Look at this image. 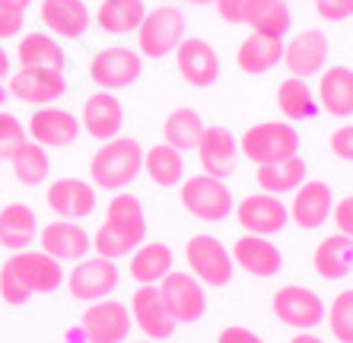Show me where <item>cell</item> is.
<instances>
[{"mask_svg":"<svg viewBox=\"0 0 353 343\" xmlns=\"http://www.w3.org/2000/svg\"><path fill=\"white\" fill-rule=\"evenodd\" d=\"M312 267L321 280L337 283L353 273V238L341 236V232H331L315 245L312 251Z\"/></svg>","mask_w":353,"mask_h":343,"instance_id":"83f0119b","label":"cell"},{"mask_svg":"<svg viewBox=\"0 0 353 343\" xmlns=\"http://www.w3.org/2000/svg\"><path fill=\"white\" fill-rule=\"evenodd\" d=\"M80 127L90 134L92 140L105 143V140L118 137L124 127V105L115 92L96 90L92 96H86L80 112Z\"/></svg>","mask_w":353,"mask_h":343,"instance_id":"44dd1931","label":"cell"},{"mask_svg":"<svg viewBox=\"0 0 353 343\" xmlns=\"http://www.w3.org/2000/svg\"><path fill=\"white\" fill-rule=\"evenodd\" d=\"M80 118L67 108L58 105H41L29 118V140L41 143L45 149H64L70 143H77L80 137Z\"/></svg>","mask_w":353,"mask_h":343,"instance_id":"e0dca14e","label":"cell"},{"mask_svg":"<svg viewBox=\"0 0 353 343\" xmlns=\"http://www.w3.org/2000/svg\"><path fill=\"white\" fill-rule=\"evenodd\" d=\"M124 343H153V340H124Z\"/></svg>","mask_w":353,"mask_h":343,"instance_id":"816d5d0a","label":"cell"},{"mask_svg":"<svg viewBox=\"0 0 353 343\" xmlns=\"http://www.w3.org/2000/svg\"><path fill=\"white\" fill-rule=\"evenodd\" d=\"M239 140L232 137L230 127H220V124H210L201 134V143H197V163L201 172L210 175V178L226 181L236 172L239 165Z\"/></svg>","mask_w":353,"mask_h":343,"instance_id":"2e32d148","label":"cell"},{"mask_svg":"<svg viewBox=\"0 0 353 343\" xmlns=\"http://www.w3.org/2000/svg\"><path fill=\"white\" fill-rule=\"evenodd\" d=\"M140 172H143V147L134 137H121V134L99 143V149L90 159L92 185L102 191H112V194L134 185Z\"/></svg>","mask_w":353,"mask_h":343,"instance_id":"3957f363","label":"cell"},{"mask_svg":"<svg viewBox=\"0 0 353 343\" xmlns=\"http://www.w3.org/2000/svg\"><path fill=\"white\" fill-rule=\"evenodd\" d=\"M23 23H26V13H17V10L0 7V41L13 39V35L23 32Z\"/></svg>","mask_w":353,"mask_h":343,"instance_id":"f6af8a7d","label":"cell"},{"mask_svg":"<svg viewBox=\"0 0 353 343\" xmlns=\"http://www.w3.org/2000/svg\"><path fill=\"white\" fill-rule=\"evenodd\" d=\"M312 3L325 23H344L353 17V0H312Z\"/></svg>","mask_w":353,"mask_h":343,"instance_id":"b9f144b4","label":"cell"},{"mask_svg":"<svg viewBox=\"0 0 353 343\" xmlns=\"http://www.w3.org/2000/svg\"><path fill=\"white\" fill-rule=\"evenodd\" d=\"M131 309L118 299H99L90 302L80 318V331L90 343H124L131 334Z\"/></svg>","mask_w":353,"mask_h":343,"instance_id":"8fae6325","label":"cell"},{"mask_svg":"<svg viewBox=\"0 0 353 343\" xmlns=\"http://www.w3.org/2000/svg\"><path fill=\"white\" fill-rule=\"evenodd\" d=\"M0 163H3V159H0Z\"/></svg>","mask_w":353,"mask_h":343,"instance_id":"f5cc1de1","label":"cell"},{"mask_svg":"<svg viewBox=\"0 0 353 343\" xmlns=\"http://www.w3.org/2000/svg\"><path fill=\"white\" fill-rule=\"evenodd\" d=\"M283 39H271V35H261V32H248L242 39L236 51V64L242 74H252V76H261V74H271L274 67L283 61Z\"/></svg>","mask_w":353,"mask_h":343,"instance_id":"f546056e","label":"cell"},{"mask_svg":"<svg viewBox=\"0 0 353 343\" xmlns=\"http://www.w3.org/2000/svg\"><path fill=\"white\" fill-rule=\"evenodd\" d=\"M185 264H188V273H194L204 286H226L232 280V251L223 245L216 236H191L185 242Z\"/></svg>","mask_w":353,"mask_h":343,"instance_id":"52a82bcc","label":"cell"},{"mask_svg":"<svg viewBox=\"0 0 353 343\" xmlns=\"http://www.w3.org/2000/svg\"><path fill=\"white\" fill-rule=\"evenodd\" d=\"M179 197H181V207L201 222H223L236 210V197H232L230 185L220 178H210L204 172L181 181Z\"/></svg>","mask_w":353,"mask_h":343,"instance_id":"5b68a950","label":"cell"},{"mask_svg":"<svg viewBox=\"0 0 353 343\" xmlns=\"http://www.w3.org/2000/svg\"><path fill=\"white\" fill-rule=\"evenodd\" d=\"M290 222H296L299 229H321L334 213V194L325 181L305 178L299 188L293 191V200L287 204Z\"/></svg>","mask_w":353,"mask_h":343,"instance_id":"ffe728a7","label":"cell"},{"mask_svg":"<svg viewBox=\"0 0 353 343\" xmlns=\"http://www.w3.org/2000/svg\"><path fill=\"white\" fill-rule=\"evenodd\" d=\"M185 3H191V7H214L216 0H185Z\"/></svg>","mask_w":353,"mask_h":343,"instance_id":"f907efd6","label":"cell"},{"mask_svg":"<svg viewBox=\"0 0 353 343\" xmlns=\"http://www.w3.org/2000/svg\"><path fill=\"white\" fill-rule=\"evenodd\" d=\"M290 343H328V340H321L315 331H296V334L290 337Z\"/></svg>","mask_w":353,"mask_h":343,"instance_id":"7dc6e473","label":"cell"},{"mask_svg":"<svg viewBox=\"0 0 353 343\" xmlns=\"http://www.w3.org/2000/svg\"><path fill=\"white\" fill-rule=\"evenodd\" d=\"M328 51H331L328 35L321 29H303L283 45V67L290 70V76L309 80V76H319L325 70Z\"/></svg>","mask_w":353,"mask_h":343,"instance_id":"9a60e30c","label":"cell"},{"mask_svg":"<svg viewBox=\"0 0 353 343\" xmlns=\"http://www.w3.org/2000/svg\"><path fill=\"white\" fill-rule=\"evenodd\" d=\"M232 213H236V222L245 229L248 236H268L271 238V236H277V232H283L287 222H290L287 204L274 194H264V191H258V194H245L236 204Z\"/></svg>","mask_w":353,"mask_h":343,"instance_id":"7c38bea8","label":"cell"},{"mask_svg":"<svg viewBox=\"0 0 353 343\" xmlns=\"http://www.w3.org/2000/svg\"><path fill=\"white\" fill-rule=\"evenodd\" d=\"M26 140L29 137H26V127H23V121H19L17 114L0 112V159H10V156L23 147Z\"/></svg>","mask_w":353,"mask_h":343,"instance_id":"60d3db41","label":"cell"},{"mask_svg":"<svg viewBox=\"0 0 353 343\" xmlns=\"http://www.w3.org/2000/svg\"><path fill=\"white\" fill-rule=\"evenodd\" d=\"M39 19L54 39H83L92 23L83 0H41Z\"/></svg>","mask_w":353,"mask_h":343,"instance_id":"d4e9b609","label":"cell"},{"mask_svg":"<svg viewBox=\"0 0 353 343\" xmlns=\"http://www.w3.org/2000/svg\"><path fill=\"white\" fill-rule=\"evenodd\" d=\"M159 293H163L169 311L175 315L179 324H194V321L204 318L207 311V293L204 283L188 273V270H172L169 277L159 283Z\"/></svg>","mask_w":353,"mask_h":343,"instance_id":"5bb4252c","label":"cell"},{"mask_svg":"<svg viewBox=\"0 0 353 343\" xmlns=\"http://www.w3.org/2000/svg\"><path fill=\"white\" fill-rule=\"evenodd\" d=\"M45 204L58 220H86L96 213V185L83 178H58L51 181V188L45 191Z\"/></svg>","mask_w":353,"mask_h":343,"instance_id":"ac0fdd59","label":"cell"},{"mask_svg":"<svg viewBox=\"0 0 353 343\" xmlns=\"http://www.w3.org/2000/svg\"><path fill=\"white\" fill-rule=\"evenodd\" d=\"M185 39H188V19L172 3L147 10L143 23L137 25V51L143 57H153V61L175 54V48Z\"/></svg>","mask_w":353,"mask_h":343,"instance_id":"277c9868","label":"cell"},{"mask_svg":"<svg viewBox=\"0 0 353 343\" xmlns=\"http://www.w3.org/2000/svg\"><path fill=\"white\" fill-rule=\"evenodd\" d=\"M10 169H13V175H17L19 185L35 188V185H41V181L51 175V156H48V149L41 147V143L26 140L23 147L10 156Z\"/></svg>","mask_w":353,"mask_h":343,"instance_id":"8d00e7d4","label":"cell"},{"mask_svg":"<svg viewBox=\"0 0 353 343\" xmlns=\"http://www.w3.org/2000/svg\"><path fill=\"white\" fill-rule=\"evenodd\" d=\"M239 153L258 165L280 163V159H290L299 153V134L290 121H261L242 134Z\"/></svg>","mask_w":353,"mask_h":343,"instance_id":"8992f818","label":"cell"},{"mask_svg":"<svg viewBox=\"0 0 353 343\" xmlns=\"http://www.w3.org/2000/svg\"><path fill=\"white\" fill-rule=\"evenodd\" d=\"M143 17H147L143 0H102L96 10V25L108 35H128L137 32Z\"/></svg>","mask_w":353,"mask_h":343,"instance_id":"d6a6232c","label":"cell"},{"mask_svg":"<svg viewBox=\"0 0 353 343\" xmlns=\"http://www.w3.org/2000/svg\"><path fill=\"white\" fill-rule=\"evenodd\" d=\"M258 188L264 194H274V197H283V194H293L305 178H309V169H305V159L299 153L290 156V159H280V163H264L258 165Z\"/></svg>","mask_w":353,"mask_h":343,"instance_id":"1f68e13d","label":"cell"},{"mask_svg":"<svg viewBox=\"0 0 353 343\" xmlns=\"http://www.w3.org/2000/svg\"><path fill=\"white\" fill-rule=\"evenodd\" d=\"M325 321H328L331 337L337 343H353V289H341L331 299L328 311H325Z\"/></svg>","mask_w":353,"mask_h":343,"instance_id":"f35d334b","label":"cell"},{"mask_svg":"<svg viewBox=\"0 0 353 343\" xmlns=\"http://www.w3.org/2000/svg\"><path fill=\"white\" fill-rule=\"evenodd\" d=\"M131 321L140 327V334L153 343L169 340V337L175 334V327H179L175 315L169 311L163 293H159V286H137V289H134Z\"/></svg>","mask_w":353,"mask_h":343,"instance_id":"4fadbf2b","label":"cell"},{"mask_svg":"<svg viewBox=\"0 0 353 343\" xmlns=\"http://www.w3.org/2000/svg\"><path fill=\"white\" fill-rule=\"evenodd\" d=\"M3 76H10V54L0 48V80H3Z\"/></svg>","mask_w":353,"mask_h":343,"instance_id":"681fc988","label":"cell"},{"mask_svg":"<svg viewBox=\"0 0 353 343\" xmlns=\"http://www.w3.org/2000/svg\"><path fill=\"white\" fill-rule=\"evenodd\" d=\"M143 172L159 188H179L185 181V156L169 143H157V147L143 149Z\"/></svg>","mask_w":353,"mask_h":343,"instance_id":"836d02e7","label":"cell"},{"mask_svg":"<svg viewBox=\"0 0 353 343\" xmlns=\"http://www.w3.org/2000/svg\"><path fill=\"white\" fill-rule=\"evenodd\" d=\"M268 0H216L214 7L220 13L223 23H232V25H252L255 17L261 13V7Z\"/></svg>","mask_w":353,"mask_h":343,"instance_id":"ab89813d","label":"cell"},{"mask_svg":"<svg viewBox=\"0 0 353 343\" xmlns=\"http://www.w3.org/2000/svg\"><path fill=\"white\" fill-rule=\"evenodd\" d=\"M328 149L341 163H353V124H341L337 131H331Z\"/></svg>","mask_w":353,"mask_h":343,"instance_id":"7bdbcfd3","label":"cell"},{"mask_svg":"<svg viewBox=\"0 0 353 343\" xmlns=\"http://www.w3.org/2000/svg\"><path fill=\"white\" fill-rule=\"evenodd\" d=\"M216 343H264V340L255 334V331H252V327L230 324V327H223V331H220Z\"/></svg>","mask_w":353,"mask_h":343,"instance_id":"bcb514c9","label":"cell"},{"mask_svg":"<svg viewBox=\"0 0 353 343\" xmlns=\"http://www.w3.org/2000/svg\"><path fill=\"white\" fill-rule=\"evenodd\" d=\"M277 108L287 121H309L319 112V98H315L312 86L299 76H287L277 86Z\"/></svg>","mask_w":353,"mask_h":343,"instance_id":"d590c367","label":"cell"},{"mask_svg":"<svg viewBox=\"0 0 353 343\" xmlns=\"http://www.w3.org/2000/svg\"><path fill=\"white\" fill-rule=\"evenodd\" d=\"M140 242H147V213L134 194L118 191L105 207V220L92 236V251L102 258H124L131 254Z\"/></svg>","mask_w":353,"mask_h":343,"instance_id":"7a4b0ae2","label":"cell"},{"mask_svg":"<svg viewBox=\"0 0 353 343\" xmlns=\"http://www.w3.org/2000/svg\"><path fill=\"white\" fill-rule=\"evenodd\" d=\"M39 216L29 204H7L0 207V248L7 251H26L39 238Z\"/></svg>","mask_w":353,"mask_h":343,"instance_id":"f1b7e54d","label":"cell"},{"mask_svg":"<svg viewBox=\"0 0 353 343\" xmlns=\"http://www.w3.org/2000/svg\"><path fill=\"white\" fill-rule=\"evenodd\" d=\"M204 118L194 112V108H172L169 118L163 121V143L175 147L179 153H188V149H197L201 143V134H204Z\"/></svg>","mask_w":353,"mask_h":343,"instance_id":"e575fe53","label":"cell"},{"mask_svg":"<svg viewBox=\"0 0 353 343\" xmlns=\"http://www.w3.org/2000/svg\"><path fill=\"white\" fill-rule=\"evenodd\" d=\"M290 25H293V13H290L287 0H268L261 7V13L252 23V32L271 35V39H287Z\"/></svg>","mask_w":353,"mask_h":343,"instance_id":"74e56055","label":"cell"},{"mask_svg":"<svg viewBox=\"0 0 353 343\" xmlns=\"http://www.w3.org/2000/svg\"><path fill=\"white\" fill-rule=\"evenodd\" d=\"M271 309L277 315L280 324L293 327V331H315L319 324H325V299L309 286H280L271 299Z\"/></svg>","mask_w":353,"mask_h":343,"instance_id":"9c48e42d","label":"cell"},{"mask_svg":"<svg viewBox=\"0 0 353 343\" xmlns=\"http://www.w3.org/2000/svg\"><path fill=\"white\" fill-rule=\"evenodd\" d=\"M331 220H334V226H337L341 236L353 238V194L334 200V213H331Z\"/></svg>","mask_w":353,"mask_h":343,"instance_id":"ee69618b","label":"cell"},{"mask_svg":"<svg viewBox=\"0 0 353 343\" xmlns=\"http://www.w3.org/2000/svg\"><path fill=\"white\" fill-rule=\"evenodd\" d=\"M17 61L19 67H29V70H54V74H64L67 67L61 41L48 32H26L17 45Z\"/></svg>","mask_w":353,"mask_h":343,"instance_id":"4dcf8cb0","label":"cell"},{"mask_svg":"<svg viewBox=\"0 0 353 343\" xmlns=\"http://www.w3.org/2000/svg\"><path fill=\"white\" fill-rule=\"evenodd\" d=\"M39 245L54 261H83L92 248V236L74 220H51L39 229Z\"/></svg>","mask_w":353,"mask_h":343,"instance_id":"7402d4cb","label":"cell"},{"mask_svg":"<svg viewBox=\"0 0 353 343\" xmlns=\"http://www.w3.org/2000/svg\"><path fill=\"white\" fill-rule=\"evenodd\" d=\"M232 264L239 270H245L248 277H274L283 267V254L268 236H239L232 242Z\"/></svg>","mask_w":353,"mask_h":343,"instance_id":"603a6c76","label":"cell"},{"mask_svg":"<svg viewBox=\"0 0 353 343\" xmlns=\"http://www.w3.org/2000/svg\"><path fill=\"white\" fill-rule=\"evenodd\" d=\"M319 108L328 112L331 118H350L353 114V70L344 64L325 67L319 74Z\"/></svg>","mask_w":353,"mask_h":343,"instance_id":"484cf974","label":"cell"},{"mask_svg":"<svg viewBox=\"0 0 353 343\" xmlns=\"http://www.w3.org/2000/svg\"><path fill=\"white\" fill-rule=\"evenodd\" d=\"M10 92L19 98V102H29V105H51L58 102L67 92V80L64 74H54V70H29V67H19L17 74H10Z\"/></svg>","mask_w":353,"mask_h":343,"instance_id":"cb8c5ba5","label":"cell"},{"mask_svg":"<svg viewBox=\"0 0 353 343\" xmlns=\"http://www.w3.org/2000/svg\"><path fill=\"white\" fill-rule=\"evenodd\" d=\"M64 267L45 251H17L0 264V299L7 305H26L32 295H48L61 289Z\"/></svg>","mask_w":353,"mask_h":343,"instance_id":"6da1fadb","label":"cell"},{"mask_svg":"<svg viewBox=\"0 0 353 343\" xmlns=\"http://www.w3.org/2000/svg\"><path fill=\"white\" fill-rule=\"evenodd\" d=\"M29 3H32V0H0V7L17 10V13H26V10H29Z\"/></svg>","mask_w":353,"mask_h":343,"instance_id":"c3c4849f","label":"cell"},{"mask_svg":"<svg viewBox=\"0 0 353 343\" xmlns=\"http://www.w3.org/2000/svg\"><path fill=\"white\" fill-rule=\"evenodd\" d=\"M140 74H143V57H140V51L128 48V45L102 48L90 61V80L105 92L128 90L140 80Z\"/></svg>","mask_w":353,"mask_h":343,"instance_id":"ba28073f","label":"cell"},{"mask_svg":"<svg viewBox=\"0 0 353 343\" xmlns=\"http://www.w3.org/2000/svg\"><path fill=\"white\" fill-rule=\"evenodd\" d=\"M118 264L112 258H83V261L74 264V270L67 273V289L74 299L80 302H99V299H108V295L118 289Z\"/></svg>","mask_w":353,"mask_h":343,"instance_id":"30bf717a","label":"cell"},{"mask_svg":"<svg viewBox=\"0 0 353 343\" xmlns=\"http://www.w3.org/2000/svg\"><path fill=\"white\" fill-rule=\"evenodd\" d=\"M128 270L137 286H159L175 270V254L165 242H140L131 251Z\"/></svg>","mask_w":353,"mask_h":343,"instance_id":"4316f807","label":"cell"},{"mask_svg":"<svg viewBox=\"0 0 353 343\" xmlns=\"http://www.w3.org/2000/svg\"><path fill=\"white\" fill-rule=\"evenodd\" d=\"M175 67L179 76L194 90H207L220 80V57H216L214 45L204 39H185L175 48Z\"/></svg>","mask_w":353,"mask_h":343,"instance_id":"d6986e66","label":"cell"}]
</instances>
